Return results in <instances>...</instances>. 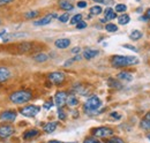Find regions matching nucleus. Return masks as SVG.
Listing matches in <instances>:
<instances>
[{
  "label": "nucleus",
  "mask_w": 150,
  "mask_h": 143,
  "mask_svg": "<svg viewBox=\"0 0 150 143\" xmlns=\"http://www.w3.org/2000/svg\"><path fill=\"white\" fill-rule=\"evenodd\" d=\"M148 139H149V140H150V134H149V135H148Z\"/></svg>",
  "instance_id": "nucleus-48"
},
{
  "label": "nucleus",
  "mask_w": 150,
  "mask_h": 143,
  "mask_svg": "<svg viewBox=\"0 0 150 143\" xmlns=\"http://www.w3.org/2000/svg\"><path fill=\"white\" fill-rule=\"evenodd\" d=\"M111 117H112V118H115V119H120V118H121V115L118 114V113H115V112L111 113Z\"/></svg>",
  "instance_id": "nucleus-41"
},
{
  "label": "nucleus",
  "mask_w": 150,
  "mask_h": 143,
  "mask_svg": "<svg viewBox=\"0 0 150 143\" xmlns=\"http://www.w3.org/2000/svg\"><path fill=\"white\" fill-rule=\"evenodd\" d=\"M66 104H67L68 106H76V105L79 104V101H77V98L75 97L74 95H71V96L67 97V102H66Z\"/></svg>",
  "instance_id": "nucleus-20"
},
{
  "label": "nucleus",
  "mask_w": 150,
  "mask_h": 143,
  "mask_svg": "<svg viewBox=\"0 0 150 143\" xmlns=\"http://www.w3.org/2000/svg\"><path fill=\"white\" fill-rule=\"evenodd\" d=\"M33 97V93L30 91H27V90H20L16 91L14 93L11 95L9 99L11 102H13L14 104H23V103H27Z\"/></svg>",
  "instance_id": "nucleus-2"
},
{
  "label": "nucleus",
  "mask_w": 150,
  "mask_h": 143,
  "mask_svg": "<svg viewBox=\"0 0 150 143\" xmlns=\"http://www.w3.org/2000/svg\"><path fill=\"white\" fill-rule=\"evenodd\" d=\"M96 2H99V4H105V5H111L113 4V0H94Z\"/></svg>",
  "instance_id": "nucleus-36"
},
{
  "label": "nucleus",
  "mask_w": 150,
  "mask_h": 143,
  "mask_svg": "<svg viewBox=\"0 0 150 143\" xmlns=\"http://www.w3.org/2000/svg\"><path fill=\"white\" fill-rule=\"evenodd\" d=\"M49 80L54 84H61L65 81V74L61 72H53L49 74Z\"/></svg>",
  "instance_id": "nucleus-6"
},
{
  "label": "nucleus",
  "mask_w": 150,
  "mask_h": 143,
  "mask_svg": "<svg viewBox=\"0 0 150 143\" xmlns=\"http://www.w3.org/2000/svg\"><path fill=\"white\" fill-rule=\"evenodd\" d=\"M40 111V107L36 106V105H28V106L23 107L21 110V113L25 117H29V118H33L35 115H37L38 112Z\"/></svg>",
  "instance_id": "nucleus-5"
},
{
  "label": "nucleus",
  "mask_w": 150,
  "mask_h": 143,
  "mask_svg": "<svg viewBox=\"0 0 150 143\" xmlns=\"http://www.w3.org/2000/svg\"><path fill=\"white\" fill-rule=\"evenodd\" d=\"M37 135H38L37 129H30V130H28V132H25L23 134V139L24 140H29V139H33V137H35Z\"/></svg>",
  "instance_id": "nucleus-18"
},
{
  "label": "nucleus",
  "mask_w": 150,
  "mask_h": 143,
  "mask_svg": "<svg viewBox=\"0 0 150 143\" xmlns=\"http://www.w3.org/2000/svg\"><path fill=\"white\" fill-rule=\"evenodd\" d=\"M117 13H124V12H126L127 11V7H126V5H124V4H118V5H115V9H114Z\"/></svg>",
  "instance_id": "nucleus-25"
},
{
  "label": "nucleus",
  "mask_w": 150,
  "mask_h": 143,
  "mask_svg": "<svg viewBox=\"0 0 150 143\" xmlns=\"http://www.w3.org/2000/svg\"><path fill=\"white\" fill-rule=\"evenodd\" d=\"M57 18L56 13H53V14H49V15H46V16L42 18L40 20L35 21V22H34V24H35V25H46V24H49V23L52 21V18Z\"/></svg>",
  "instance_id": "nucleus-10"
},
{
  "label": "nucleus",
  "mask_w": 150,
  "mask_h": 143,
  "mask_svg": "<svg viewBox=\"0 0 150 143\" xmlns=\"http://www.w3.org/2000/svg\"><path fill=\"white\" fill-rule=\"evenodd\" d=\"M102 12H103V9H102L100 6H94V7L90 8V13H91L93 15H99Z\"/></svg>",
  "instance_id": "nucleus-26"
},
{
  "label": "nucleus",
  "mask_w": 150,
  "mask_h": 143,
  "mask_svg": "<svg viewBox=\"0 0 150 143\" xmlns=\"http://www.w3.org/2000/svg\"><path fill=\"white\" fill-rule=\"evenodd\" d=\"M5 34H6V30H1L0 31V36H4Z\"/></svg>",
  "instance_id": "nucleus-47"
},
{
  "label": "nucleus",
  "mask_w": 150,
  "mask_h": 143,
  "mask_svg": "<svg viewBox=\"0 0 150 143\" xmlns=\"http://www.w3.org/2000/svg\"><path fill=\"white\" fill-rule=\"evenodd\" d=\"M80 21H82V15L81 14H76L71 18V24H77Z\"/></svg>",
  "instance_id": "nucleus-28"
},
{
  "label": "nucleus",
  "mask_w": 150,
  "mask_h": 143,
  "mask_svg": "<svg viewBox=\"0 0 150 143\" xmlns=\"http://www.w3.org/2000/svg\"><path fill=\"white\" fill-rule=\"evenodd\" d=\"M129 15H127V14H122V15H120L119 18H118V23L119 24H121V25H125V24H127L128 22H129Z\"/></svg>",
  "instance_id": "nucleus-21"
},
{
  "label": "nucleus",
  "mask_w": 150,
  "mask_h": 143,
  "mask_svg": "<svg viewBox=\"0 0 150 143\" xmlns=\"http://www.w3.org/2000/svg\"><path fill=\"white\" fill-rule=\"evenodd\" d=\"M0 24H1V21H0Z\"/></svg>",
  "instance_id": "nucleus-49"
},
{
  "label": "nucleus",
  "mask_w": 150,
  "mask_h": 143,
  "mask_svg": "<svg viewBox=\"0 0 150 143\" xmlns=\"http://www.w3.org/2000/svg\"><path fill=\"white\" fill-rule=\"evenodd\" d=\"M93 134L96 137H108L113 134V130L109 127H98L93 129Z\"/></svg>",
  "instance_id": "nucleus-4"
},
{
  "label": "nucleus",
  "mask_w": 150,
  "mask_h": 143,
  "mask_svg": "<svg viewBox=\"0 0 150 143\" xmlns=\"http://www.w3.org/2000/svg\"><path fill=\"white\" fill-rule=\"evenodd\" d=\"M68 20H69V15H68V13H65V14H62V15H60V16H59V21H60V22H62V23H66Z\"/></svg>",
  "instance_id": "nucleus-30"
},
{
  "label": "nucleus",
  "mask_w": 150,
  "mask_h": 143,
  "mask_svg": "<svg viewBox=\"0 0 150 143\" xmlns=\"http://www.w3.org/2000/svg\"><path fill=\"white\" fill-rule=\"evenodd\" d=\"M14 127L11 125H1L0 126V139H7L11 135L14 134Z\"/></svg>",
  "instance_id": "nucleus-7"
},
{
  "label": "nucleus",
  "mask_w": 150,
  "mask_h": 143,
  "mask_svg": "<svg viewBox=\"0 0 150 143\" xmlns=\"http://www.w3.org/2000/svg\"><path fill=\"white\" fill-rule=\"evenodd\" d=\"M14 0H0V6H4V5H8L11 2H13Z\"/></svg>",
  "instance_id": "nucleus-39"
},
{
  "label": "nucleus",
  "mask_w": 150,
  "mask_h": 143,
  "mask_svg": "<svg viewBox=\"0 0 150 143\" xmlns=\"http://www.w3.org/2000/svg\"><path fill=\"white\" fill-rule=\"evenodd\" d=\"M98 51L97 50H93V49H87L84 52H83V58L84 59H93V58H95L96 55H98Z\"/></svg>",
  "instance_id": "nucleus-13"
},
{
  "label": "nucleus",
  "mask_w": 150,
  "mask_h": 143,
  "mask_svg": "<svg viewBox=\"0 0 150 143\" xmlns=\"http://www.w3.org/2000/svg\"><path fill=\"white\" fill-rule=\"evenodd\" d=\"M76 28L80 30V29H84V28H87V23L84 22V21H80L77 24H76Z\"/></svg>",
  "instance_id": "nucleus-34"
},
{
  "label": "nucleus",
  "mask_w": 150,
  "mask_h": 143,
  "mask_svg": "<svg viewBox=\"0 0 150 143\" xmlns=\"http://www.w3.org/2000/svg\"><path fill=\"white\" fill-rule=\"evenodd\" d=\"M67 97L68 96H67V93L65 91H58L56 93V96H54L56 104L59 107H62L66 104V102H67Z\"/></svg>",
  "instance_id": "nucleus-8"
},
{
  "label": "nucleus",
  "mask_w": 150,
  "mask_h": 143,
  "mask_svg": "<svg viewBox=\"0 0 150 143\" xmlns=\"http://www.w3.org/2000/svg\"><path fill=\"white\" fill-rule=\"evenodd\" d=\"M57 126H58V124L57 122H49V124H46V125L44 126V130L46 132V133H53L54 130H56Z\"/></svg>",
  "instance_id": "nucleus-19"
},
{
  "label": "nucleus",
  "mask_w": 150,
  "mask_h": 143,
  "mask_svg": "<svg viewBox=\"0 0 150 143\" xmlns=\"http://www.w3.org/2000/svg\"><path fill=\"white\" fill-rule=\"evenodd\" d=\"M54 45L58 49H67L71 45V40L68 38H60V39H57Z\"/></svg>",
  "instance_id": "nucleus-11"
},
{
  "label": "nucleus",
  "mask_w": 150,
  "mask_h": 143,
  "mask_svg": "<svg viewBox=\"0 0 150 143\" xmlns=\"http://www.w3.org/2000/svg\"><path fill=\"white\" fill-rule=\"evenodd\" d=\"M59 6H60L64 11H68V12H71V11H73V9H74V6H73L71 2L66 1V0L60 1V2H59Z\"/></svg>",
  "instance_id": "nucleus-14"
},
{
  "label": "nucleus",
  "mask_w": 150,
  "mask_h": 143,
  "mask_svg": "<svg viewBox=\"0 0 150 143\" xmlns=\"http://www.w3.org/2000/svg\"><path fill=\"white\" fill-rule=\"evenodd\" d=\"M129 38L133 39V40H139L140 38H142V33L139 31V30H134L131 35H129Z\"/></svg>",
  "instance_id": "nucleus-23"
},
{
  "label": "nucleus",
  "mask_w": 150,
  "mask_h": 143,
  "mask_svg": "<svg viewBox=\"0 0 150 143\" xmlns=\"http://www.w3.org/2000/svg\"><path fill=\"white\" fill-rule=\"evenodd\" d=\"M83 143H102L99 140H96V139H93V137H88V139H86L84 140V142Z\"/></svg>",
  "instance_id": "nucleus-35"
},
{
  "label": "nucleus",
  "mask_w": 150,
  "mask_h": 143,
  "mask_svg": "<svg viewBox=\"0 0 150 143\" xmlns=\"http://www.w3.org/2000/svg\"><path fill=\"white\" fill-rule=\"evenodd\" d=\"M38 14H39V12L38 11H31V12H28V13H25V18H36Z\"/></svg>",
  "instance_id": "nucleus-29"
},
{
  "label": "nucleus",
  "mask_w": 150,
  "mask_h": 143,
  "mask_svg": "<svg viewBox=\"0 0 150 143\" xmlns=\"http://www.w3.org/2000/svg\"><path fill=\"white\" fill-rule=\"evenodd\" d=\"M100 105H102L100 99H99L98 97H96V96H93V97H90V98L86 102L84 108H86L87 111H96L98 107H100Z\"/></svg>",
  "instance_id": "nucleus-3"
},
{
  "label": "nucleus",
  "mask_w": 150,
  "mask_h": 143,
  "mask_svg": "<svg viewBox=\"0 0 150 143\" xmlns=\"http://www.w3.org/2000/svg\"><path fill=\"white\" fill-rule=\"evenodd\" d=\"M105 30L109 31V33H115L118 30V27L115 24H113V23H108L105 25Z\"/></svg>",
  "instance_id": "nucleus-27"
},
{
  "label": "nucleus",
  "mask_w": 150,
  "mask_h": 143,
  "mask_svg": "<svg viewBox=\"0 0 150 143\" xmlns=\"http://www.w3.org/2000/svg\"><path fill=\"white\" fill-rule=\"evenodd\" d=\"M31 47H33V44H31V43H28V42L22 43V44H20V45H19L20 52H22V53L30 51V50H31Z\"/></svg>",
  "instance_id": "nucleus-17"
},
{
  "label": "nucleus",
  "mask_w": 150,
  "mask_h": 143,
  "mask_svg": "<svg viewBox=\"0 0 150 143\" xmlns=\"http://www.w3.org/2000/svg\"><path fill=\"white\" fill-rule=\"evenodd\" d=\"M118 79L122 80V81H126V82H131L133 80V75L129 73H126V72H121L118 74Z\"/></svg>",
  "instance_id": "nucleus-15"
},
{
  "label": "nucleus",
  "mask_w": 150,
  "mask_h": 143,
  "mask_svg": "<svg viewBox=\"0 0 150 143\" xmlns=\"http://www.w3.org/2000/svg\"><path fill=\"white\" fill-rule=\"evenodd\" d=\"M80 51H81V47H79V46H77V47H74V49L72 50V53H79Z\"/></svg>",
  "instance_id": "nucleus-42"
},
{
  "label": "nucleus",
  "mask_w": 150,
  "mask_h": 143,
  "mask_svg": "<svg viewBox=\"0 0 150 143\" xmlns=\"http://www.w3.org/2000/svg\"><path fill=\"white\" fill-rule=\"evenodd\" d=\"M47 143H64V142H61V141H57V140H53V141H49Z\"/></svg>",
  "instance_id": "nucleus-45"
},
{
  "label": "nucleus",
  "mask_w": 150,
  "mask_h": 143,
  "mask_svg": "<svg viewBox=\"0 0 150 143\" xmlns=\"http://www.w3.org/2000/svg\"><path fill=\"white\" fill-rule=\"evenodd\" d=\"M108 143H125L124 142V140H121L120 137H112V139H110Z\"/></svg>",
  "instance_id": "nucleus-31"
},
{
  "label": "nucleus",
  "mask_w": 150,
  "mask_h": 143,
  "mask_svg": "<svg viewBox=\"0 0 150 143\" xmlns=\"http://www.w3.org/2000/svg\"><path fill=\"white\" fill-rule=\"evenodd\" d=\"M140 20H141V21H146V22H147V21H149V20L146 18L144 15H143V16H141V18H140Z\"/></svg>",
  "instance_id": "nucleus-44"
},
{
  "label": "nucleus",
  "mask_w": 150,
  "mask_h": 143,
  "mask_svg": "<svg viewBox=\"0 0 150 143\" xmlns=\"http://www.w3.org/2000/svg\"><path fill=\"white\" fill-rule=\"evenodd\" d=\"M58 118L60 119V120H65L66 119V113L60 108V110H58Z\"/></svg>",
  "instance_id": "nucleus-32"
},
{
  "label": "nucleus",
  "mask_w": 150,
  "mask_h": 143,
  "mask_svg": "<svg viewBox=\"0 0 150 143\" xmlns=\"http://www.w3.org/2000/svg\"><path fill=\"white\" fill-rule=\"evenodd\" d=\"M47 59H49V57H47V54H45V53L36 54V55L34 57V60L37 61V62H44V61H46Z\"/></svg>",
  "instance_id": "nucleus-22"
},
{
  "label": "nucleus",
  "mask_w": 150,
  "mask_h": 143,
  "mask_svg": "<svg viewBox=\"0 0 150 143\" xmlns=\"http://www.w3.org/2000/svg\"><path fill=\"white\" fill-rule=\"evenodd\" d=\"M109 83H112V84H110L111 87H113V88H121V86H120V83H118V82H115L114 80H112V79H110L109 80Z\"/></svg>",
  "instance_id": "nucleus-33"
},
{
  "label": "nucleus",
  "mask_w": 150,
  "mask_h": 143,
  "mask_svg": "<svg viewBox=\"0 0 150 143\" xmlns=\"http://www.w3.org/2000/svg\"><path fill=\"white\" fill-rule=\"evenodd\" d=\"M11 77V72L6 67H0V82H4Z\"/></svg>",
  "instance_id": "nucleus-12"
},
{
  "label": "nucleus",
  "mask_w": 150,
  "mask_h": 143,
  "mask_svg": "<svg viewBox=\"0 0 150 143\" xmlns=\"http://www.w3.org/2000/svg\"><path fill=\"white\" fill-rule=\"evenodd\" d=\"M144 118H146V119H148V120H150V111L146 114V117H144Z\"/></svg>",
  "instance_id": "nucleus-46"
},
{
  "label": "nucleus",
  "mask_w": 150,
  "mask_h": 143,
  "mask_svg": "<svg viewBox=\"0 0 150 143\" xmlns=\"http://www.w3.org/2000/svg\"><path fill=\"white\" fill-rule=\"evenodd\" d=\"M52 106H53V103H52V102H47V103H45V104H44V108H46V110L51 108Z\"/></svg>",
  "instance_id": "nucleus-40"
},
{
  "label": "nucleus",
  "mask_w": 150,
  "mask_h": 143,
  "mask_svg": "<svg viewBox=\"0 0 150 143\" xmlns=\"http://www.w3.org/2000/svg\"><path fill=\"white\" fill-rule=\"evenodd\" d=\"M15 118H16V112L15 111H5V112H2L0 114V120L1 121L11 122V121L15 120Z\"/></svg>",
  "instance_id": "nucleus-9"
},
{
  "label": "nucleus",
  "mask_w": 150,
  "mask_h": 143,
  "mask_svg": "<svg viewBox=\"0 0 150 143\" xmlns=\"http://www.w3.org/2000/svg\"><path fill=\"white\" fill-rule=\"evenodd\" d=\"M139 60L136 57L131 55H114L111 59V65L115 68H121V67H127L137 64Z\"/></svg>",
  "instance_id": "nucleus-1"
},
{
  "label": "nucleus",
  "mask_w": 150,
  "mask_h": 143,
  "mask_svg": "<svg viewBox=\"0 0 150 143\" xmlns=\"http://www.w3.org/2000/svg\"><path fill=\"white\" fill-rule=\"evenodd\" d=\"M104 13H105V20H106V21H109V20H113V18H117V13L113 11L112 8H110V7H109V8H106Z\"/></svg>",
  "instance_id": "nucleus-16"
},
{
  "label": "nucleus",
  "mask_w": 150,
  "mask_h": 143,
  "mask_svg": "<svg viewBox=\"0 0 150 143\" xmlns=\"http://www.w3.org/2000/svg\"><path fill=\"white\" fill-rule=\"evenodd\" d=\"M124 47H126V49H128V50H132V51H134V52H137L139 50L136 49V47H134V46H132L129 44H125V45H122Z\"/></svg>",
  "instance_id": "nucleus-37"
},
{
  "label": "nucleus",
  "mask_w": 150,
  "mask_h": 143,
  "mask_svg": "<svg viewBox=\"0 0 150 143\" xmlns=\"http://www.w3.org/2000/svg\"><path fill=\"white\" fill-rule=\"evenodd\" d=\"M77 7H80V8L87 7V1H79V2H77Z\"/></svg>",
  "instance_id": "nucleus-38"
},
{
  "label": "nucleus",
  "mask_w": 150,
  "mask_h": 143,
  "mask_svg": "<svg viewBox=\"0 0 150 143\" xmlns=\"http://www.w3.org/2000/svg\"><path fill=\"white\" fill-rule=\"evenodd\" d=\"M140 126H141V128L144 129V130H150V120H148V119L144 118V119L141 121Z\"/></svg>",
  "instance_id": "nucleus-24"
},
{
  "label": "nucleus",
  "mask_w": 150,
  "mask_h": 143,
  "mask_svg": "<svg viewBox=\"0 0 150 143\" xmlns=\"http://www.w3.org/2000/svg\"><path fill=\"white\" fill-rule=\"evenodd\" d=\"M144 16H146V18H148V20H150V8H149V9H147V12H146Z\"/></svg>",
  "instance_id": "nucleus-43"
}]
</instances>
